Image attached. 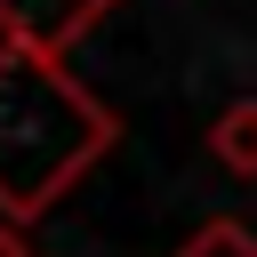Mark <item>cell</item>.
I'll list each match as a JSON object with an SVG mask.
<instances>
[{
  "label": "cell",
  "mask_w": 257,
  "mask_h": 257,
  "mask_svg": "<svg viewBox=\"0 0 257 257\" xmlns=\"http://www.w3.org/2000/svg\"><path fill=\"white\" fill-rule=\"evenodd\" d=\"M120 120L64 72L48 48L0 40V209L8 217H48L104 153Z\"/></svg>",
  "instance_id": "1"
},
{
  "label": "cell",
  "mask_w": 257,
  "mask_h": 257,
  "mask_svg": "<svg viewBox=\"0 0 257 257\" xmlns=\"http://www.w3.org/2000/svg\"><path fill=\"white\" fill-rule=\"evenodd\" d=\"M0 257H32V241H24V217H8V209H0Z\"/></svg>",
  "instance_id": "5"
},
{
  "label": "cell",
  "mask_w": 257,
  "mask_h": 257,
  "mask_svg": "<svg viewBox=\"0 0 257 257\" xmlns=\"http://www.w3.org/2000/svg\"><path fill=\"white\" fill-rule=\"evenodd\" d=\"M209 153H217V169L257 177V96H233V104L209 120Z\"/></svg>",
  "instance_id": "3"
},
{
  "label": "cell",
  "mask_w": 257,
  "mask_h": 257,
  "mask_svg": "<svg viewBox=\"0 0 257 257\" xmlns=\"http://www.w3.org/2000/svg\"><path fill=\"white\" fill-rule=\"evenodd\" d=\"M169 257H257V233L241 225V217H209L185 249H169Z\"/></svg>",
  "instance_id": "4"
},
{
  "label": "cell",
  "mask_w": 257,
  "mask_h": 257,
  "mask_svg": "<svg viewBox=\"0 0 257 257\" xmlns=\"http://www.w3.org/2000/svg\"><path fill=\"white\" fill-rule=\"evenodd\" d=\"M120 0H0V40L16 48H48V56H72Z\"/></svg>",
  "instance_id": "2"
}]
</instances>
